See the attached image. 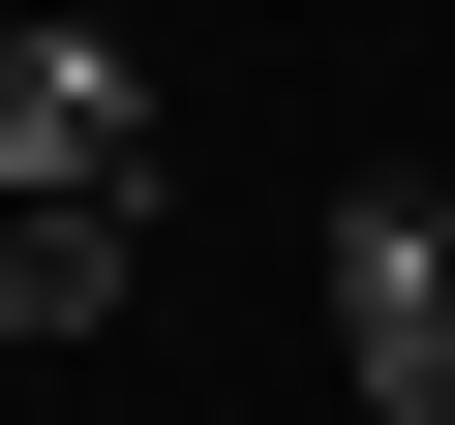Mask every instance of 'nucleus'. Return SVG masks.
<instances>
[{"label":"nucleus","mask_w":455,"mask_h":425,"mask_svg":"<svg viewBox=\"0 0 455 425\" xmlns=\"http://www.w3.org/2000/svg\"><path fill=\"white\" fill-rule=\"evenodd\" d=\"M0 212H152V61L92 31V0L0 31Z\"/></svg>","instance_id":"obj_1"},{"label":"nucleus","mask_w":455,"mask_h":425,"mask_svg":"<svg viewBox=\"0 0 455 425\" xmlns=\"http://www.w3.org/2000/svg\"><path fill=\"white\" fill-rule=\"evenodd\" d=\"M334 365H364V425H455V212L425 182H334Z\"/></svg>","instance_id":"obj_2"},{"label":"nucleus","mask_w":455,"mask_h":425,"mask_svg":"<svg viewBox=\"0 0 455 425\" xmlns=\"http://www.w3.org/2000/svg\"><path fill=\"white\" fill-rule=\"evenodd\" d=\"M122 274H152V212H0V334H122Z\"/></svg>","instance_id":"obj_3"}]
</instances>
